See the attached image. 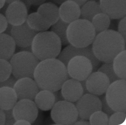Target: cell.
<instances>
[{"label":"cell","mask_w":126,"mask_h":125,"mask_svg":"<svg viewBox=\"0 0 126 125\" xmlns=\"http://www.w3.org/2000/svg\"><path fill=\"white\" fill-rule=\"evenodd\" d=\"M33 78L41 90L53 92L61 90L69 76L65 65L55 58L39 62L35 69Z\"/></svg>","instance_id":"obj_1"},{"label":"cell","mask_w":126,"mask_h":125,"mask_svg":"<svg viewBox=\"0 0 126 125\" xmlns=\"http://www.w3.org/2000/svg\"><path fill=\"white\" fill-rule=\"evenodd\" d=\"M92 50L100 62H112L118 53L126 50V40L118 31L107 29L96 34Z\"/></svg>","instance_id":"obj_2"},{"label":"cell","mask_w":126,"mask_h":125,"mask_svg":"<svg viewBox=\"0 0 126 125\" xmlns=\"http://www.w3.org/2000/svg\"><path fill=\"white\" fill-rule=\"evenodd\" d=\"M32 52L39 61L57 58L61 52L62 44L59 37L52 31L38 33L31 44Z\"/></svg>","instance_id":"obj_3"},{"label":"cell","mask_w":126,"mask_h":125,"mask_svg":"<svg viewBox=\"0 0 126 125\" xmlns=\"http://www.w3.org/2000/svg\"><path fill=\"white\" fill-rule=\"evenodd\" d=\"M66 35L70 44L74 47L82 48L92 44L96 33L90 21L78 19L69 24Z\"/></svg>","instance_id":"obj_4"},{"label":"cell","mask_w":126,"mask_h":125,"mask_svg":"<svg viewBox=\"0 0 126 125\" xmlns=\"http://www.w3.org/2000/svg\"><path fill=\"white\" fill-rule=\"evenodd\" d=\"M39 62L32 52L19 51L14 53L10 59L12 74L17 79L23 77L33 78L35 69Z\"/></svg>","instance_id":"obj_5"},{"label":"cell","mask_w":126,"mask_h":125,"mask_svg":"<svg viewBox=\"0 0 126 125\" xmlns=\"http://www.w3.org/2000/svg\"><path fill=\"white\" fill-rule=\"evenodd\" d=\"M106 100L115 112H126V81L119 79L110 84L106 92Z\"/></svg>","instance_id":"obj_6"},{"label":"cell","mask_w":126,"mask_h":125,"mask_svg":"<svg viewBox=\"0 0 126 125\" xmlns=\"http://www.w3.org/2000/svg\"><path fill=\"white\" fill-rule=\"evenodd\" d=\"M51 117L55 124L71 125L77 121L78 113L75 104L66 100L55 103L51 109Z\"/></svg>","instance_id":"obj_7"},{"label":"cell","mask_w":126,"mask_h":125,"mask_svg":"<svg viewBox=\"0 0 126 125\" xmlns=\"http://www.w3.org/2000/svg\"><path fill=\"white\" fill-rule=\"evenodd\" d=\"M66 68L69 77L80 81L86 80L93 72V67L89 58L78 55L70 59Z\"/></svg>","instance_id":"obj_8"},{"label":"cell","mask_w":126,"mask_h":125,"mask_svg":"<svg viewBox=\"0 0 126 125\" xmlns=\"http://www.w3.org/2000/svg\"><path fill=\"white\" fill-rule=\"evenodd\" d=\"M75 105L78 113L77 121L80 119L89 120L92 114L102 110L101 101L99 98L90 93L82 95L75 102Z\"/></svg>","instance_id":"obj_9"},{"label":"cell","mask_w":126,"mask_h":125,"mask_svg":"<svg viewBox=\"0 0 126 125\" xmlns=\"http://www.w3.org/2000/svg\"><path fill=\"white\" fill-rule=\"evenodd\" d=\"M78 55L87 57L91 60L93 67V72L96 71L100 65V62L94 55L91 44L82 48L75 47L71 44H69L61 52L57 57V59L62 62L66 67L70 59Z\"/></svg>","instance_id":"obj_10"},{"label":"cell","mask_w":126,"mask_h":125,"mask_svg":"<svg viewBox=\"0 0 126 125\" xmlns=\"http://www.w3.org/2000/svg\"><path fill=\"white\" fill-rule=\"evenodd\" d=\"M14 119H25L31 123L34 122L37 118L38 109L33 100H19L12 109Z\"/></svg>","instance_id":"obj_11"},{"label":"cell","mask_w":126,"mask_h":125,"mask_svg":"<svg viewBox=\"0 0 126 125\" xmlns=\"http://www.w3.org/2000/svg\"><path fill=\"white\" fill-rule=\"evenodd\" d=\"M110 83L109 78L103 73L93 72L86 79V87L89 93L100 96L105 93Z\"/></svg>","instance_id":"obj_12"},{"label":"cell","mask_w":126,"mask_h":125,"mask_svg":"<svg viewBox=\"0 0 126 125\" xmlns=\"http://www.w3.org/2000/svg\"><path fill=\"white\" fill-rule=\"evenodd\" d=\"M5 15L9 24L13 26H19L26 22L28 10L22 1H15L8 5Z\"/></svg>","instance_id":"obj_13"},{"label":"cell","mask_w":126,"mask_h":125,"mask_svg":"<svg viewBox=\"0 0 126 125\" xmlns=\"http://www.w3.org/2000/svg\"><path fill=\"white\" fill-rule=\"evenodd\" d=\"M13 89L17 94L18 100L28 99L33 101L35 96L40 90L35 80L29 77L18 79Z\"/></svg>","instance_id":"obj_14"},{"label":"cell","mask_w":126,"mask_h":125,"mask_svg":"<svg viewBox=\"0 0 126 125\" xmlns=\"http://www.w3.org/2000/svg\"><path fill=\"white\" fill-rule=\"evenodd\" d=\"M38 32L31 29L26 22L17 26H13L10 35L18 47L31 46L34 38Z\"/></svg>","instance_id":"obj_15"},{"label":"cell","mask_w":126,"mask_h":125,"mask_svg":"<svg viewBox=\"0 0 126 125\" xmlns=\"http://www.w3.org/2000/svg\"><path fill=\"white\" fill-rule=\"evenodd\" d=\"M102 12L110 19H122L126 15V0H99Z\"/></svg>","instance_id":"obj_16"},{"label":"cell","mask_w":126,"mask_h":125,"mask_svg":"<svg viewBox=\"0 0 126 125\" xmlns=\"http://www.w3.org/2000/svg\"><path fill=\"white\" fill-rule=\"evenodd\" d=\"M61 93L64 100L75 102L83 95V88L80 81L70 78L67 79L61 87Z\"/></svg>","instance_id":"obj_17"},{"label":"cell","mask_w":126,"mask_h":125,"mask_svg":"<svg viewBox=\"0 0 126 125\" xmlns=\"http://www.w3.org/2000/svg\"><path fill=\"white\" fill-rule=\"evenodd\" d=\"M59 14L61 20L70 24L79 19L80 7L74 2L67 0L61 5L59 8Z\"/></svg>","instance_id":"obj_18"},{"label":"cell","mask_w":126,"mask_h":125,"mask_svg":"<svg viewBox=\"0 0 126 125\" xmlns=\"http://www.w3.org/2000/svg\"><path fill=\"white\" fill-rule=\"evenodd\" d=\"M37 12L50 26L59 19L58 7L52 2L44 3L40 5L37 9Z\"/></svg>","instance_id":"obj_19"},{"label":"cell","mask_w":126,"mask_h":125,"mask_svg":"<svg viewBox=\"0 0 126 125\" xmlns=\"http://www.w3.org/2000/svg\"><path fill=\"white\" fill-rule=\"evenodd\" d=\"M16 91L12 88L0 87V109L3 110L12 109L17 102Z\"/></svg>","instance_id":"obj_20"},{"label":"cell","mask_w":126,"mask_h":125,"mask_svg":"<svg viewBox=\"0 0 126 125\" xmlns=\"http://www.w3.org/2000/svg\"><path fill=\"white\" fill-rule=\"evenodd\" d=\"M16 49V43L10 35L0 34V59L10 60L15 52Z\"/></svg>","instance_id":"obj_21"},{"label":"cell","mask_w":126,"mask_h":125,"mask_svg":"<svg viewBox=\"0 0 126 125\" xmlns=\"http://www.w3.org/2000/svg\"><path fill=\"white\" fill-rule=\"evenodd\" d=\"M34 100L37 108L43 111L51 110L55 104L53 92L47 90H39Z\"/></svg>","instance_id":"obj_22"},{"label":"cell","mask_w":126,"mask_h":125,"mask_svg":"<svg viewBox=\"0 0 126 125\" xmlns=\"http://www.w3.org/2000/svg\"><path fill=\"white\" fill-rule=\"evenodd\" d=\"M26 22L31 29L38 33L47 31L51 27L37 12L29 14Z\"/></svg>","instance_id":"obj_23"},{"label":"cell","mask_w":126,"mask_h":125,"mask_svg":"<svg viewBox=\"0 0 126 125\" xmlns=\"http://www.w3.org/2000/svg\"><path fill=\"white\" fill-rule=\"evenodd\" d=\"M102 12L100 5L96 1H87L81 6L80 19L91 21L96 14Z\"/></svg>","instance_id":"obj_24"},{"label":"cell","mask_w":126,"mask_h":125,"mask_svg":"<svg viewBox=\"0 0 126 125\" xmlns=\"http://www.w3.org/2000/svg\"><path fill=\"white\" fill-rule=\"evenodd\" d=\"M113 69L120 79L126 78V51L120 52L115 56L112 61Z\"/></svg>","instance_id":"obj_25"},{"label":"cell","mask_w":126,"mask_h":125,"mask_svg":"<svg viewBox=\"0 0 126 125\" xmlns=\"http://www.w3.org/2000/svg\"><path fill=\"white\" fill-rule=\"evenodd\" d=\"M91 22L94 27L96 35L109 28L111 20L109 16L103 12H100L93 17Z\"/></svg>","instance_id":"obj_26"},{"label":"cell","mask_w":126,"mask_h":125,"mask_svg":"<svg viewBox=\"0 0 126 125\" xmlns=\"http://www.w3.org/2000/svg\"><path fill=\"white\" fill-rule=\"evenodd\" d=\"M69 24L66 23L59 18L54 24L51 25V31L55 33L60 39L61 44L63 46L69 45V42L67 40L66 31Z\"/></svg>","instance_id":"obj_27"},{"label":"cell","mask_w":126,"mask_h":125,"mask_svg":"<svg viewBox=\"0 0 126 125\" xmlns=\"http://www.w3.org/2000/svg\"><path fill=\"white\" fill-rule=\"evenodd\" d=\"M90 125H107L109 122V117L102 110L95 112L93 113L89 118Z\"/></svg>","instance_id":"obj_28"},{"label":"cell","mask_w":126,"mask_h":125,"mask_svg":"<svg viewBox=\"0 0 126 125\" xmlns=\"http://www.w3.org/2000/svg\"><path fill=\"white\" fill-rule=\"evenodd\" d=\"M97 70L99 72L103 73L109 77L110 84L120 79L114 72L112 62H104Z\"/></svg>","instance_id":"obj_29"},{"label":"cell","mask_w":126,"mask_h":125,"mask_svg":"<svg viewBox=\"0 0 126 125\" xmlns=\"http://www.w3.org/2000/svg\"><path fill=\"white\" fill-rule=\"evenodd\" d=\"M12 70L8 60L0 59V82L6 80L12 75Z\"/></svg>","instance_id":"obj_30"},{"label":"cell","mask_w":126,"mask_h":125,"mask_svg":"<svg viewBox=\"0 0 126 125\" xmlns=\"http://www.w3.org/2000/svg\"><path fill=\"white\" fill-rule=\"evenodd\" d=\"M126 112H115L109 118L108 125H121L126 121Z\"/></svg>","instance_id":"obj_31"},{"label":"cell","mask_w":126,"mask_h":125,"mask_svg":"<svg viewBox=\"0 0 126 125\" xmlns=\"http://www.w3.org/2000/svg\"><path fill=\"white\" fill-rule=\"evenodd\" d=\"M100 100V101H101V104H102V111L103 112H104L107 114L109 118L110 117L111 114H112L115 111H114L112 109H111L110 107L109 106V105H108L106 100L105 96H104L103 94L100 96L99 97Z\"/></svg>","instance_id":"obj_32"},{"label":"cell","mask_w":126,"mask_h":125,"mask_svg":"<svg viewBox=\"0 0 126 125\" xmlns=\"http://www.w3.org/2000/svg\"><path fill=\"white\" fill-rule=\"evenodd\" d=\"M5 116V125H14L16 122V119H14L13 114V110H3Z\"/></svg>","instance_id":"obj_33"},{"label":"cell","mask_w":126,"mask_h":125,"mask_svg":"<svg viewBox=\"0 0 126 125\" xmlns=\"http://www.w3.org/2000/svg\"><path fill=\"white\" fill-rule=\"evenodd\" d=\"M17 80V78H16L13 75H11L9 77L7 78L6 80H5V81H3L0 82V87H7L13 88L14 84H16Z\"/></svg>","instance_id":"obj_34"},{"label":"cell","mask_w":126,"mask_h":125,"mask_svg":"<svg viewBox=\"0 0 126 125\" xmlns=\"http://www.w3.org/2000/svg\"><path fill=\"white\" fill-rule=\"evenodd\" d=\"M126 17L123 18L120 21L118 25V33L122 35L124 39L126 41Z\"/></svg>","instance_id":"obj_35"},{"label":"cell","mask_w":126,"mask_h":125,"mask_svg":"<svg viewBox=\"0 0 126 125\" xmlns=\"http://www.w3.org/2000/svg\"><path fill=\"white\" fill-rule=\"evenodd\" d=\"M45 1L46 0H22V2L26 6L28 11L30 9L32 5L35 6H40L45 3Z\"/></svg>","instance_id":"obj_36"},{"label":"cell","mask_w":126,"mask_h":125,"mask_svg":"<svg viewBox=\"0 0 126 125\" xmlns=\"http://www.w3.org/2000/svg\"><path fill=\"white\" fill-rule=\"evenodd\" d=\"M8 24L5 16L3 14L0 13V34L4 33Z\"/></svg>","instance_id":"obj_37"},{"label":"cell","mask_w":126,"mask_h":125,"mask_svg":"<svg viewBox=\"0 0 126 125\" xmlns=\"http://www.w3.org/2000/svg\"><path fill=\"white\" fill-rule=\"evenodd\" d=\"M53 94L54 95V97H55V103L57 102L58 101L64 100V98L63 97L61 91L60 90L53 92Z\"/></svg>","instance_id":"obj_38"},{"label":"cell","mask_w":126,"mask_h":125,"mask_svg":"<svg viewBox=\"0 0 126 125\" xmlns=\"http://www.w3.org/2000/svg\"><path fill=\"white\" fill-rule=\"evenodd\" d=\"M15 125H31L32 124L29 121L25 120V119H18V120H16L14 124Z\"/></svg>","instance_id":"obj_39"},{"label":"cell","mask_w":126,"mask_h":125,"mask_svg":"<svg viewBox=\"0 0 126 125\" xmlns=\"http://www.w3.org/2000/svg\"><path fill=\"white\" fill-rule=\"evenodd\" d=\"M5 116L3 110L0 109V125H5Z\"/></svg>","instance_id":"obj_40"},{"label":"cell","mask_w":126,"mask_h":125,"mask_svg":"<svg viewBox=\"0 0 126 125\" xmlns=\"http://www.w3.org/2000/svg\"><path fill=\"white\" fill-rule=\"evenodd\" d=\"M74 125H90L89 121L88 120H84V119H80V120H78L75 122Z\"/></svg>","instance_id":"obj_41"},{"label":"cell","mask_w":126,"mask_h":125,"mask_svg":"<svg viewBox=\"0 0 126 125\" xmlns=\"http://www.w3.org/2000/svg\"><path fill=\"white\" fill-rule=\"evenodd\" d=\"M80 83L81 84V85H82L83 90V94H86V93H89V92L87 91V88H86V80H83V81H80Z\"/></svg>","instance_id":"obj_42"},{"label":"cell","mask_w":126,"mask_h":125,"mask_svg":"<svg viewBox=\"0 0 126 125\" xmlns=\"http://www.w3.org/2000/svg\"><path fill=\"white\" fill-rule=\"evenodd\" d=\"M69 1L74 2L77 3L80 7H81L87 1V0H69Z\"/></svg>","instance_id":"obj_43"},{"label":"cell","mask_w":126,"mask_h":125,"mask_svg":"<svg viewBox=\"0 0 126 125\" xmlns=\"http://www.w3.org/2000/svg\"><path fill=\"white\" fill-rule=\"evenodd\" d=\"M12 27H13V26H12L11 25L8 24V27H7L6 29L5 30L4 33L6 34H8L9 35H10V34H11V30H12ZM10 36H11V35H10Z\"/></svg>","instance_id":"obj_44"},{"label":"cell","mask_w":126,"mask_h":125,"mask_svg":"<svg viewBox=\"0 0 126 125\" xmlns=\"http://www.w3.org/2000/svg\"><path fill=\"white\" fill-rule=\"evenodd\" d=\"M18 49L21 50V51H29V52H32V49L31 46L28 47H18Z\"/></svg>","instance_id":"obj_45"},{"label":"cell","mask_w":126,"mask_h":125,"mask_svg":"<svg viewBox=\"0 0 126 125\" xmlns=\"http://www.w3.org/2000/svg\"><path fill=\"white\" fill-rule=\"evenodd\" d=\"M51 1L58 5H61L64 2L67 1V0H51Z\"/></svg>","instance_id":"obj_46"},{"label":"cell","mask_w":126,"mask_h":125,"mask_svg":"<svg viewBox=\"0 0 126 125\" xmlns=\"http://www.w3.org/2000/svg\"><path fill=\"white\" fill-rule=\"evenodd\" d=\"M5 3H6V0H0V10L3 8Z\"/></svg>","instance_id":"obj_47"},{"label":"cell","mask_w":126,"mask_h":125,"mask_svg":"<svg viewBox=\"0 0 126 125\" xmlns=\"http://www.w3.org/2000/svg\"><path fill=\"white\" fill-rule=\"evenodd\" d=\"M18 1H21V0H6V3L9 4V3H11L12 2H13Z\"/></svg>","instance_id":"obj_48"},{"label":"cell","mask_w":126,"mask_h":125,"mask_svg":"<svg viewBox=\"0 0 126 125\" xmlns=\"http://www.w3.org/2000/svg\"><path fill=\"white\" fill-rule=\"evenodd\" d=\"M96 0H87V1H96Z\"/></svg>","instance_id":"obj_49"}]
</instances>
